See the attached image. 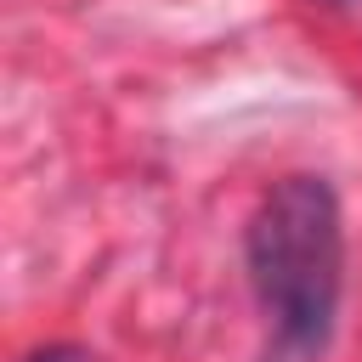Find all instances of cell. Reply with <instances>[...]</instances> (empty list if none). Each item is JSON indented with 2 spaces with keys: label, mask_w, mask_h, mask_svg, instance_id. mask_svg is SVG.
Here are the masks:
<instances>
[{
  "label": "cell",
  "mask_w": 362,
  "mask_h": 362,
  "mask_svg": "<svg viewBox=\"0 0 362 362\" xmlns=\"http://www.w3.org/2000/svg\"><path fill=\"white\" fill-rule=\"evenodd\" d=\"M23 362H102L90 345H74V339H51V345H34Z\"/></svg>",
  "instance_id": "2"
},
{
  "label": "cell",
  "mask_w": 362,
  "mask_h": 362,
  "mask_svg": "<svg viewBox=\"0 0 362 362\" xmlns=\"http://www.w3.org/2000/svg\"><path fill=\"white\" fill-rule=\"evenodd\" d=\"M243 266L266 317V362H322L345 294V215L322 175H277L243 221Z\"/></svg>",
  "instance_id": "1"
}]
</instances>
